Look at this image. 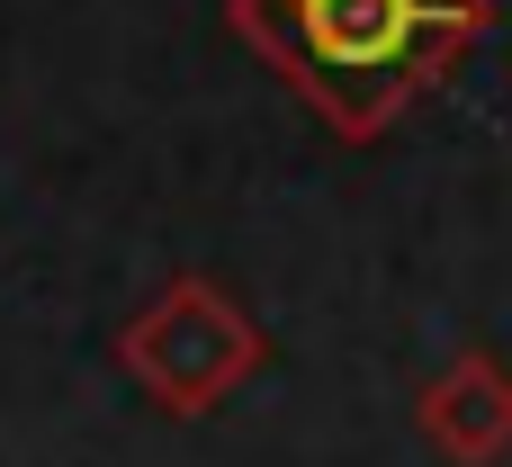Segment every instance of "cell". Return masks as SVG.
Instances as JSON below:
<instances>
[{"instance_id":"1","label":"cell","mask_w":512,"mask_h":467,"mask_svg":"<svg viewBox=\"0 0 512 467\" xmlns=\"http://www.w3.org/2000/svg\"><path fill=\"white\" fill-rule=\"evenodd\" d=\"M225 27L342 135L369 144L486 45L495 0H225Z\"/></svg>"},{"instance_id":"2","label":"cell","mask_w":512,"mask_h":467,"mask_svg":"<svg viewBox=\"0 0 512 467\" xmlns=\"http://www.w3.org/2000/svg\"><path fill=\"white\" fill-rule=\"evenodd\" d=\"M117 369H126V387H135L153 414L207 423L225 396H243V387L270 369V333H261V315H252L225 279L180 270V279H162V288L117 324Z\"/></svg>"},{"instance_id":"3","label":"cell","mask_w":512,"mask_h":467,"mask_svg":"<svg viewBox=\"0 0 512 467\" xmlns=\"http://www.w3.org/2000/svg\"><path fill=\"white\" fill-rule=\"evenodd\" d=\"M414 432L450 467H504L512 459V369L495 351L441 360L423 378V396H414Z\"/></svg>"}]
</instances>
